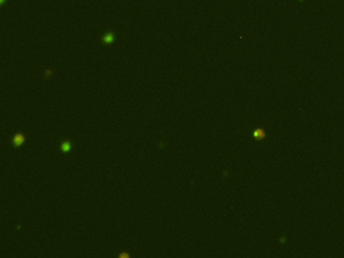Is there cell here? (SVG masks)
I'll list each match as a JSON object with an SVG mask.
<instances>
[{
    "label": "cell",
    "mask_w": 344,
    "mask_h": 258,
    "mask_svg": "<svg viewBox=\"0 0 344 258\" xmlns=\"http://www.w3.org/2000/svg\"><path fill=\"white\" fill-rule=\"evenodd\" d=\"M102 42L105 43V45H111V43L114 42L115 40V34L113 33L112 31L106 32L105 34L102 35Z\"/></svg>",
    "instance_id": "obj_1"
},
{
    "label": "cell",
    "mask_w": 344,
    "mask_h": 258,
    "mask_svg": "<svg viewBox=\"0 0 344 258\" xmlns=\"http://www.w3.org/2000/svg\"><path fill=\"white\" fill-rule=\"evenodd\" d=\"M60 147H61V150L63 151V152H69L70 149L72 147V143L70 142L69 140H64L63 142L61 143Z\"/></svg>",
    "instance_id": "obj_3"
},
{
    "label": "cell",
    "mask_w": 344,
    "mask_h": 258,
    "mask_svg": "<svg viewBox=\"0 0 344 258\" xmlns=\"http://www.w3.org/2000/svg\"><path fill=\"white\" fill-rule=\"evenodd\" d=\"M5 1H6V0H0V4H1V5H3Z\"/></svg>",
    "instance_id": "obj_4"
},
{
    "label": "cell",
    "mask_w": 344,
    "mask_h": 258,
    "mask_svg": "<svg viewBox=\"0 0 344 258\" xmlns=\"http://www.w3.org/2000/svg\"><path fill=\"white\" fill-rule=\"evenodd\" d=\"M24 141H25V137H24V135L21 134V133L15 134L14 136H13V139H12L13 144H14L15 146H20Z\"/></svg>",
    "instance_id": "obj_2"
}]
</instances>
